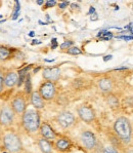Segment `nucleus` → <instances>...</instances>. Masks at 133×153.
Returning a JSON list of instances; mask_svg holds the SVG:
<instances>
[{"instance_id":"nucleus-1","label":"nucleus","mask_w":133,"mask_h":153,"mask_svg":"<svg viewBox=\"0 0 133 153\" xmlns=\"http://www.w3.org/2000/svg\"><path fill=\"white\" fill-rule=\"evenodd\" d=\"M22 124L25 131L30 134H34L40 128V114L36 110H27L22 115Z\"/></svg>"},{"instance_id":"nucleus-2","label":"nucleus","mask_w":133,"mask_h":153,"mask_svg":"<svg viewBox=\"0 0 133 153\" xmlns=\"http://www.w3.org/2000/svg\"><path fill=\"white\" fill-rule=\"evenodd\" d=\"M114 129H115V133L121 141L125 143L130 142L132 135V128L129 119L124 116L119 117L114 123Z\"/></svg>"},{"instance_id":"nucleus-3","label":"nucleus","mask_w":133,"mask_h":153,"mask_svg":"<svg viewBox=\"0 0 133 153\" xmlns=\"http://www.w3.org/2000/svg\"><path fill=\"white\" fill-rule=\"evenodd\" d=\"M3 145L8 152L10 153H20L23 149V144L21 138L15 133H6L3 136Z\"/></svg>"},{"instance_id":"nucleus-4","label":"nucleus","mask_w":133,"mask_h":153,"mask_svg":"<svg viewBox=\"0 0 133 153\" xmlns=\"http://www.w3.org/2000/svg\"><path fill=\"white\" fill-rule=\"evenodd\" d=\"M38 91L44 101H50L54 99L55 95H57V86H55L54 82L46 81L41 84Z\"/></svg>"},{"instance_id":"nucleus-5","label":"nucleus","mask_w":133,"mask_h":153,"mask_svg":"<svg viewBox=\"0 0 133 153\" xmlns=\"http://www.w3.org/2000/svg\"><path fill=\"white\" fill-rule=\"evenodd\" d=\"M15 114L13 110L9 106H3L0 109V124L3 126H11L15 119Z\"/></svg>"},{"instance_id":"nucleus-6","label":"nucleus","mask_w":133,"mask_h":153,"mask_svg":"<svg viewBox=\"0 0 133 153\" xmlns=\"http://www.w3.org/2000/svg\"><path fill=\"white\" fill-rule=\"evenodd\" d=\"M75 120H76L75 115H74L73 113L69 112V111L60 112V114L57 116V123L64 128H71V126L75 123Z\"/></svg>"},{"instance_id":"nucleus-7","label":"nucleus","mask_w":133,"mask_h":153,"mask_svg":"<svg viewBox=\"0 0 133 153\" xmlns=\"http://www.w3.org/2000/svg\"><path fill=\"white\" fill-rule=\"evenodd\" d=\"M11 109L15 114H24L27 111V102L26 99L21 95L15 96L11 101Z\"/></svg>"},{"instance_id":"nucleus-8","label":"nucleus","mask_w":133,"mask_h":153,"mask_svg":"<svg viewBox=\"0 0 133 153\" xmlns=\"http://www.w3.org/2000/svg\"><path fill=\"white\" fill-rule=\"evenodd\" d=\"M78 112V115L81 119L84 122H87V123H90L95 119V112L93 111V109L89 106L86 105H81L80 107L77 110Z\"/></svg>"},{"instance_id":"nucleus-9","label":"nucleus","mask_w":133,"mask_h":153,"mask_svg":"<svg viewBox=\"0 0 133 153\" xmlns=\"http://www.w3.org/2000/svg\"><path fill=\"white\" fill-rule=\"evenodd\" d=\"M81 142H82L83 146L87 149L91 150L96 146V137L92 131H85L81 134Z\"/></svg>"},{"instance_id":"nucleus-10","label":"nucleus","mask_w":133,"mask_h":153,"mask_svg":"<svg viewBox=\"0 0 133 153\" xmlns=\"http://www.w3.org/2000/svg\"><path fill=\"white\" fill-rule=\"evenodd\" d=\"M43 78L46 81L55 82L60 79V69L58 67H51V68H45L43 70V74H42Z\"/></svg>"},{"instance_id":"nucleus-11","label":"nucleus","mask_w":133,"mask_h":153,"mask_svg":"<svg viewBox=\"0 0 133 153\" xmlns=\"http://www.w3.org/2000/svg\"><path fill=\"white\" fill-rule=\"evenodd\" d=\"M39 131H40L41 137L46 139V140H48V141L55 140V138H57V134H55L54 129L51 128L47 122H43V123H41L40 128H39Z\"/></svg>"},{"instance_id":"nucleus-12","label":"nucleus","mask_w":133,"mask_h":153,"mask_svg":"<svg viewBox=\"0 0 133 153\" xmlns=\"http://www.w3.org/2000/svg\"><path fill=\"white\" fill-rule=\"evenodd\" d=\"M18 73L17 72H7L4 75V86L6 88H13L15 85H18Z\"/></svg>"},{"instance_id":"nucleus-13","label":"nucleus","mask_w":133,"mask_h":153,"mask_svg":"<svg viewBox=\"0 0 133 153\" xmlns=\"http://www.w3.org/2000/svg\"><path fill=\"white\" fill-rule=\"evenodd\" d=\"M98 88L104 94H111L113 89V81L109 77H104V78L98 80Z\"/></svg>"},{"instance_id":"nucleus-14","label":"nucleus","mask_w":133,"mask_h":153,"mask_svg":"<svg viewBox=\"0 0 133 153\" xmlns=\"http://www.w3.org/2000/svg\"><path fill=\"white\" fill-rule=\"evenodd\" d=\"M31 104L34 106L36 109H42L45 106L43 98L39 94V91H33L31 94Z\"/></svg>"},{"instance_id":"nucleus-15","label":"nucleus","mask_w":133,"mask_h":153,"mask_svg":"<svg viewBox=\"0 0 133 153\" xmlns=\"http://www.w3.org/2000/svg\"><path fill=\"white\" fill-rule=\"evenodd\" d=\"M70 147H71V142L67 138H60L55 142V149L58 150V151H67Z\"/></svg>"},{"instance_id":"nucleus-16","label":"nucleus","mask_w":133,"mask_h":153,"mask_svg":"<svg viewBox=\"0 0 133 153\" xmlns=\"http://www.w3.org/2000/svg\"><path fill=\"white\" fill-rule=\"evenodd\" d=\"M38 146L40 148L42 153H52V145L50 144V142L48 140L44 138H40L38 140Z\"/></svg>"},{"instance_id":"nucleus-17","label":"nucleus","mask_w":133,"mask_h":153,"mask_svg":"<svg viewBox=\"0 0 133 153\" xmlns=\"http://www.w3.org/2000/svg\"><path fill=\"white\" fill-rule=\"evenodd\" d=\"M11 53H12V51L10 48H6V46H0V62L8 60Z\"/></svg>"},{"instance_id":"nucleus-18","label":"nucleus","mask_w":133,"mask_h":153,"mask_svg":"<svg viewBox=\"0 0 133 153\" xmlns=\"http://www.w3.org/2000/svg\"><path fill=\"white\" fill-rule=\"evenodd\" d=\"M107 102L111 107H117L119 105V100L114 94H109L107 97Z\"/></svg>"},{"instance_id":"nucleus-19","label":"nucleus","mask_w":133,"mask_h":153,"mask_svg":"<svg viewBox=\"0 0 133 153\" xmlns=\"http://www.w3.org/2000/svg\"><path fill=\"white\" fill-rule=\"evenodd\" d=\"M25 91L27 94H32V83H31V77L29 74H27L26 77V81H25Z\"/></svg>"},{"instance_id":"nucleus-20","label":"nucleus","mask_w":133,"mask_h":153,"mask_svg":"<svg viewBox=\"0 0 133 153\" xmlns=\"http://www.w3.org/2000/svg\"><path fill=\"white\" fill-rule=\"evenodd\" d=\"M67 53H69V55H73V56H77V55H81L82 53V51H80V48H76V46H72L71 48H69L67 51Z\"/></svg>"},{"instance_id":"nucleus-21","label":"nucleus","mask_w":133,"mask_h":153,"mask_svg":"<svg viewBox=\"0 0 133 153\" xmlns=\"http://www.w3.org/2000/svg\"><path fill=\"white\" fill-rule=\"evenodd\" d=\"M20 8H21L20 2L15 1V13L12 15V20H17L18 16H20Z\"/></svg>"},{"instance_id":"nucleus-22","label":"nucleus","mask_w":133,"mask_h":153,"mask_svg":"<svg viewBox=\"0 0 133 153\" xmlns=\"http://www.w3.org/2000/svg\"><path fill=\"white\" fill-rule=\"evenodd\" d=\"M72 45H73V41L66 40L64 43L60 44V48H62V49H69V48H72Z\"/></svg>"},{"instance_id":"nucleus-23","label":"nucleus","mask_w":133,"mask_h":153,"mask_svg":"<svg viewBox=\"0 0 133 153\" xmlns=\"http://www.w3.org/2000/svg\"><path fill=\"white\" fill-rule=\"evenodd\" d=\"M104 153H119L116 148L112 147V146H108L104 149Z\"/></svg>"},{"instance_id":"nucleus-24","label":"nucleus","mask_w":133,"mask_h":153,"mask_svg":"<svg viewBox=\"0 0 133 153\" xmlns=\"http://www.w3.org/2000/svg\"><path fill=\"white\" fill-rule=\"evenodd\" d=\"M4 75L3 72L0 70V93L2 91V89H3V86H4Z\"/></svg>"},{"instance_id":"nucleus-25","label":"nucleus","mask_w":133,"mask_h":153,"mask_svg":"<svg viewBox=\"0 0 133 153\" xmlns=\"http://www.w3.org/2000/svg\"><path fill=\"white\" fill-rule=\"evenodd\" d=\"M55 4H57V2L54 1V0H49V1H47L45 3V7L48 8V7H52V6H54Z\"/></svg>"},{"instance_id":"nucleus-26","label":"nucleus","mask_w":133,"mask_h":153,"mask_svg":"<svg viewBox=\"0 0 133 153\" xmlns=\"http://www.w3.org/2000/svg\"><path fill=\"white\" fill-rule=\"evenodd\" d=\"M69 5V2H62V3H60V8H62V9H64V8H66L67 6Z\"/></svg>"},{"instance_id":"nucleus-27","label":"nucleus","mask_w":133,"mask_h":153,"mask_svg":"<svg viewBox=\"0 0 133 153\" xmlns=\"http://www.w3.org/2000/svg\"><path fill=\"white\" fill-rule=\"evenodd\" d=\"M51 42H52V45H51V46H52V48H57V39H55V38H53L52 40H51Z\"/></svg>"},{"instance_id":"nucleus-28","label":"nucleus","mask_w":133,"mask_h":153,"mask_svg":"<svg viewBox=\"0 0 133 153\" xmlns=\"http://www.w3.org/2000/svg\"><path fill=\"white\" fill-rule=\"evenodd\" d=\"M112 58H113V56H112L111 55H109V56H104V62H108V61H109V60H111Z\"/></svg>"},{"instance_id":"nucleus-29","label":"nucleus","mask_w":133,"mask_h":153,"mask_svg":"<svg viewBox=\"0 0 133 153\" xmlns=\"http://www.w3.org/2000/svg\"><path fill=\"white\" fill-rule=\"evenodd\" d=\"M94 11H95V9H94V8H93V7H90V10H89V13H94Z\"/></svg>"},{"instance_id":"nucleus-30","label":"nucleus","mask_w":133,"mask_h":153,"mask_svg":"<svg viewBox=\"0 0 133 153\" xmlns=\"http://www.w3.org/2000/svg\"><path fill=\"white\" fill-rule=\"evenodd\" d=\"M37 43H40V41H38V40H33V44H37Z\"/></svg>"},{"instance_id":"nucleus-31","label":"nucleus","mask_w":133,"mask_h":153,"mask_svg":"<svg viewBox=\"0 0 133 153\" xmlns=\"http://www.w3.org/2000/svg\"><path fill=\"white\" fill-rule=\"evenodd\" d=\"M37 4H39V5H41V4H43V1H37Z\"/></svg>"},{"instance_id":"nucleus-32","label":"nucleus","mask_w":133,"mask_h":153,"mask_svg":"<svg viewBox=\"0 0 133 153\" xmlns=\"http://www.w3.org/2000/svg\"><path fill=\"white\" fill-rule=\"evenodd\" d=\"M127 153H133V149H130V150H128Z\"/></svg>"},{"instance_id":"nucleus-33","label":"nucleus","mask_w":133,"mask_h":153,"mask_svg":"<svg viewBox=\"0 0 133 153\" xmlns=\"http://www.w3.org/2000/svg\"><path fill=\"white\" fill-rule=\"evenodd\" d=\"M30 36H34V32H30Z\"/></svg>"}]
</instances>
